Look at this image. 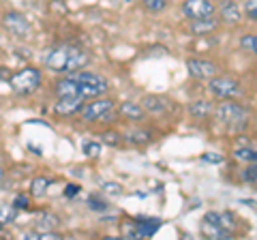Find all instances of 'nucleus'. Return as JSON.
I'll return each mask as SVG.
<instances>
[{
    "label": "nucleus",
    "mask_w": 257,
    "mask_h": 240,
    "mask_svg": "<svg viewBox=\"0 0 257 240\" xmlns=\"http://www.w3.org/2000/svg\"><path fill=\"white\" fill-rule=\"evenodd\" d=\"M18 219V208L13 204H3L0 202V225H9Z\"/></svg>",
    "instance_id": "nucleus-18"
},
{
    "label": "nucleus",
    "mask_w": 257,
    "mask_h": 240,
    "mask_svg": "<svg viewBox=\"0 0 257 240\" xmlns=\"http://www.w3.org/2000/svg\"><path fill=\"white\" fill-rule=\"evenodd\" d=\"M148 135L150 133H146V131H135V133H126V140L133 144H146V142H150Z\"/></svg>",
    "instance_id": "nucleus-25"
},
{
    "label": "nucleus",
    "mask_w": 257,
    "mask_h": 240,
    "mask_svg": "<svg viewBox=\"0 0 257 240\" xmlns=\"http://www.w3.org/2000/svg\"><path fill=\"white\" fill-rule=\"evenodd\" d=\"M58 225H60L58 217H54V214H43V217L37 221L35 227H37V231H41V234H50V231H54Z\"/></svg>",
    "instance_id": "nucleus-17"
},
{
    "label": "nucleus",
    "mask_w": 257,
    "mask_h": 240,
    "mask_svg": "<svg viewBox=\"0 0 257 240\" xmlns=\"http://www.w3.org/2000/svg\"><path fill=\"white\" fill-rule=\"evenodd\" d=\"M28 204H30V199L24 195V193L15 195V199H13V206H15V208H28Z\"/></svg>",
    "instance_id": "nucleus-30"
},
{
    "label": "nucleus",
    "mask_w": 257,
    "mask_h": 240,
    "mask_svg": "<svg viewBox=\"0 0 257 240\" xmlns=\"http://www.w3.org/2000/svg\"><path fill=\"white\" fill-rule=\"evenodd\" d=\"M103 142H107V144H111V146H116V144L120 142V133H116V131H105V133H103Z\"/></svg>",
    "instance_id": "nucleus-29"
},
{
    "label": "nucleus",
    "mask_w": 257,
    "mask_h": 240,
    "mask_svg": "<svg viewBox=\"0 0 257 240\" xmlns=\"http://www.w3.org/2000/svg\"><path fill=\"white\" fill-rule=\"evenodd\" d=\"M208 88H210V92L214 94V97H219V99H234L236 94L240 92V84L236 82V79H231V77H219V75H214L210 79Z\"/></svg>",
    "instance_id": "nucleus-7"
},
{
    "label": "nucleus",
    "mask_w": 257,
    "mask_h": 240,
    "mask_svg": "<svg viewBox=\"0 0 257 240\" xmlns=\"http://www.w3.org/2000/svg\"><path fill=\"white\" fill-rule=\"evenodd\" d=\"M219 30V20L214 18H206V20H191L189 24V33L195 35V37H206V35H212Z\"/></svg>",
    "instance_id": "nucleus-12"
},
{
    "label": "nucleus",
    "mask_w": 257,
    "mask_h": 240,
    "mask_svg": "<svg viewBox=\"0 0 257 240\" xmlns=\"http://www.w3.org/2000/svg\"><path fill=\"white\" fill-rule=\"evenodd\" d=\"M144 107L150 109V111H165V99L161 97H155V94H148V97H144Z\"/></svg>",
    "instance_id": "nucleus-20"
},
{
    "label": "nucleus",
    "mask_w": 257,
    "mask_h": 240,
    "mask_svg": "<svg viewBox=\"0 0 257 240\" xmlns=\"http://www.w3.org/2000/svg\"><path fill=\"white\" fill-rule=\"evenodd\" d=\"M244 15L248 20L257 22V0H246L244 3Z\"/></svg>",
    "instance_id": "nucleus-27"
},
{
    "label": "nucleus",
    "mask_w": 257,
    "mask_h": 240,
    "mask_svg": "<svg viewBox=\"0 0 257 240\" xmlns=\"http://www.w3.org/2000/svg\"><path fill=\"white\" fill-rule=\"evenodd\" d=\"M234 157L242 163H255L257 165V150L255 148H238L234 153Z\"/></svg>",
    "instance_id": "nucleus-21"
},
{
    "label": "nucleus",
    "mask_w": 257,
    "mask_h": 240,
    "mask_svg": "<svg viewBox=\"0 0 257 240\" xmlns=\"http://www.w3.org/2000/svg\"><path fill=\"white\" fill-rule=\"evenodd\" d=\"M41 71L35 69V67H26V69H20L18 73H13L9 84H11V90L15 94H32L35 90H39L41 86Z\"/></svg>",
    "instance_id": "nucleus-3"
},
{
    "label": "nucleus",
    "mask_w": 257,
    "mask_h": 240,
    "mask_svg": "<svg viewBox=\"0 0 257 240\" xmlns=\"http://www.w3.org/2000/svg\"><path fill=\"white\" fill-rule=\"evenodd\" d=\"M161 223L157 219H140V221H124L122 223V236L128 238H150L157 234Z\"/></svg>",
    "instance_id": "nucleus-6"
},
{
    "label": "nucleus",
    "mask_w": 257,
    "mask_h": 240,
    "mask_svg": "<svg viewBox=\"0 0 257 240\" xmlns=\"http://www.w3.org/2000/svg\"><path fill=\"white\" fill-rule=\"evenodd\" d=\"M182 13L189 20H206L214 18V5L210 0H184L182 3Z\"/></svg>",
    "instance_id": "nucleus-8"
},
{
    "label": "nucleus",
    "mask_w": 257,
    "mask_h": 240,
    "mask_svg": "<svg viewBox=\"0 0 257 240\" xmlns=\"http://www.w3.org/2000/svg\"><path fill=\"white\" fill-rule=\"evenodd\" d=\"M50 178H45V176H39V178L32 180V187H30V193L35 197H43L47 193V187H50Z\"/></svg>",
    "instance_id": "nucleus-19"
},
{
    "label": "nucleus",
    "mask_w": 257,
    "mask_h": 240,
    "mask_svg": "<svg viewBox=\"0 0 257 240\" xmlns=\"http://www.w3.org/2000/svg\"><path fill=\"white\" fill-rule=\"evenodd\" d=\"M84 153L88 157H96V155L101 153V144L99 142H86L84 144Z\"/></svg>",
    "instance_id": "nucleus-28"
},
{
    "label": "nucleus",
    "mask_w": 257,
    "mask_h": 240,
    "mask_svg": "<svg viewBox=\"0 0 257 240\" xmlns=\"http://www.w3.org/2000/svg\"><path fill=\"white\" fill-rule=\"evenodd\" d=\"M240 178L244 182H257V165L255 163H246V167L240 174Z\"/></svg>",
    "instance_id": "nucleus-24"
},
{
    "label": "nucleus",
    "mask_w": 257,
    "mask_h": 240,
    "mask_svg": "<svg viewBox=\"0 0 257 240\" xmlns=\"http://www.w3.org/2000/svg\"><path fill=\"white\" fill-rule=\"evenodd\" d=\"M82 118L86 123H96V120H109L111 116L116 114V103L111 99H96V101H90L86 103L82 107Z\"/></svg>",
    "instance_id": "nucleus-5"
},
{
    "label": "nucleus",
    "mask_w": 257,
    "mask_h": 240,
    "mask_svg": "<svg viewBox=\"0 0 257 240\" xmlns=\"http://www.w3.org/2000/svg\"><path fill=\"white\" fill-rule=\"evenodd\" d=\"M88 206H90V210H96V212H103V210H107V204H105V199H101V197H96V195H92L90 199H88Z\"/></svg>",
    "instance_id": "nucleus-26"
},
{
    "label": "nucleus",
    "mask_w": 257,
    "mask_h": 240,
    "mask_svg": "<svg viewBox=\"0 0 257 240\" xmlns=\"http://www.w3.org/2000/svg\"><path fill=\"white\" fill-rule=\"evenodd\" d=\"M77 193H79V187L77 185H67V189H64V195H67V197H73Z\"/></svg>",
    "instance_id": "nucleus-31"
},
{
    "label": "nucleus",
    "mask_w": 257,
    "mask_h": 240,
    "mask_svg": "<svg viewBox=\"0 0 257 240\" xmlns=\"http://www.w3.org/2000/svg\"><path fill=\"white\" fill-rule=\"evenodd\" d=\"M187 69L197 79H212L214 75H219V65L212 60H204V58H189Z\"/></svg>",
    "instance_id": "nucleus-9"
},
{
    "label": "nucleus",
    "mask_w": 257,
    "mask_h": 240,
    "mask_svg": "<svg viewBox=\"0 0 257 240\" xmlns=\"http://www.w3.org/2000/svg\"><path fill=\"white\" fill-rule=\"evenodd\" d=\"M212 103L210 101H206V99H199V101H193L191 105H189V114L193 118H208L212 114Z\"/></svg>",
    "instance_id": "nucleus-16"
},
{
    "label": "nucleus",
    "mask_w": 257,
    "mask_h": 240,
    "mask_svg": "<svg viewBox=\"0 0 257 240\" xmlns=\"http://www.w3.org/2000/svg\"><path fill=\"white\" fill-rule=\"evenodd\" d=\"M75 79L79 86V94L82 99H96L109 90V82L103 75L96 73H86V71H75Z\"/></svg>",
    "instance_id": "nucleus-2"
},
{
    "label": "nucleus",
    "mask_w": 257,
    "mask_h": 240,
    "mask_svg": "<svg viewBox=\"0 0 257 240\" xmlns=\"http://www.w3.org/2000/svg\"><path fill=\"white\" fill-rule=\"evenodd\" d=\"M116 111L122 118L133 120V123H140V120H144V105H140V103H135V101L120 103V107H116Z\"/></svg>",
    "instance_id": "nucleus-14"
},
{
    "label": "nucleus",
    "mask_w": 257,
    "mask_h": 240,
    "mask_svg": "<svg viewBox=\"0 0 257 240\" xmlns=\"http://www.w3.org/2000/svg\"><path fill=\"white\" fill-rule=\"evenodd\" d=\"M199 229H202V236H206V238H229L231 236L229 229H225L223 225H219V223H212L208 219L202 221V227Z\"/></svg>",
    "instance_id": "nucleus-15"
},
{
    "label": "nucleus",
    "mask_w": 257,
    "mask_h": 240,
    "mask_svg": "<svg viewBox=\"0 0 257 240\" xmlns=\"http://www.w3.org/2000/svg\"><path fill=\"white\" fill-rule=\"evenodd\" d=\"M204 161H214V163H219L221 157H219V155H204Z\"/></svg>",
    "instance_id": "nucleus-32"
},
{
    "label": "nucleus",
    "mask_w": 257,
    "mask_h": 240,
    "mask_svg": "<svg viewBox=\"0 0 257 240\" xmlns=\"http://www.w3.org/2000/svg\"><path fill=\"white\" fill-rule=\"evenodd\" d=\"M3 176H5V170H3V165H0V180H3Z\"/></svg>",
    "instance_id": "nucleus-33"
},
{
    "label": "nucleus",
    "mask_w": 257,
    "mask_h": 240,
    "mask_svg": "<svg viewBox=\"0 0 257 240\" xmlns=\"http://www.w3.org/2000/svg\"><path fill=\"white\" fill-rule=\"evenodd\" d=\"M240 47H242L244 52L257 54V35H244L240 39Z\"/></svg>",
    "instance_id": "nucleus-22"
},
{
    "label": "nucleus",
    "mask_w": 257,
    "mask_h": 240,
    "mask_svg": "<svg viewBox=\"0 0 257 240\" xmlns=\"http://www.w3.org/2000/svg\"><path fill=\"white\" fill-rule=\"evenodd\" d=\"M43 65L50 71H56V73L71 75L90 65V54L75 45H54L45 52Z\"/></svg>",
    "instance_id": "nucleus-1"
},
{
    "label": "nucleus",
    "mask_w": 257,
    "mask_h": 240,
    "mask_svg": "<svg viewBox=\"0 0 257 240\" xmlns=\"http://www.w3.org/2000/svg\"><path fill=\"white\" fill-rule=\"evenodd\" d=\"M3 26L9 30L13 37H28L30 35V24L18 11H7L3 15Z\"/></svg>",
    "instance_id": "nucleus-10"
},
{
    "label": "nucleus",
    "mask_w": 257,
    "mask_h": 240,
    "mask_svg": "<svg viewBox=\"0 0 257 240\" xmlns=\"http://www.w3.org/2000/svg\"><path fill=\"white\" fill-rule=\"evenodd\" d=\"M216 116H219L221 123L236 127V125H244L248 120V109L244 105H240L238 101H227L225 99V101H221L219 105H216Z\"/></svg>",
    "instance_id": "nucleus-4"
},
{
    "label": "nucleus",
    "mask_w": 257,
    "mask_h": 240,
    "mask_svg": "<svg viewBox=\"0 0 257 240\" xmlns=\"http://www.w3.org/2000/svg\"><path fill=\"white\" fill-rule=\"evenodd\" d=\"M219 18L223 24H227V26H236V24L242 20V11H240V7L236 3H231V0H227L223 7H221V11H219Z\"/></svg>",
    "instance_id": "nucleus-13"
},
{
    "label": "nucleus",
    "mask_w": 257,
    "mask_h": 240,
    "mask_svg": "<svg viewBox=\"0 0 257 240\" xmlns=\"http://www.w3.org/2000/svg\"><path fill=\"white\" fill-rule=\"evenodd\" d=\"M84 107V99H75V97H60L58 101H56L54 105V111L58 114L60 118H71L79 114Z\"/></svg>",
    "instance_id": "nucleus-11"
},
{
    "label": "nucleus",
    "mask_w": 257,
    "mask_h": 240,
    "mask_svg": "<svg viewBox=\"0 0 257 240\" xmlns=\"http://www.w3.org/2000/svg\"><path fill=\"white\" fill-rule=\"evenodd\" d=\"M167 7V0H144V9L150 13H161Z\"/></svg>",
    "instance_id": "nucleus-23"
}]
</instances>
